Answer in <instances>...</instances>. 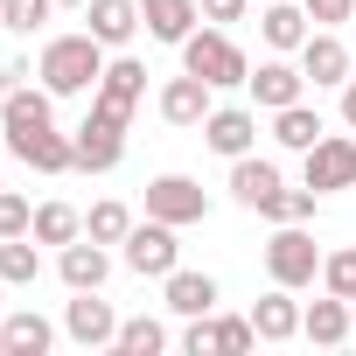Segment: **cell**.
<instances>
[{"instance_id": "cell-3", "label": "cell", "mask_w": 356, "mask_h": 356, "mask_svg": "<svg viewBox=\"0 0 356 356\" xmlns=\"http://www.w3.org/2000/svg\"><path fill=\"white\" fill-rule=\"evenodd\" d=\"M140 91H147V70H140L133 56H119V63H105V77H98V91H91V112L112 119V126H133Z\"/></svg>"}, {"instance_id": "cell-6", "label": "cell", "mask_w": 356, "mask_h": 356, "mask_svg": "<svg viewBox=\"0 0 356 356\" xmlns=\"http://www.w3.org/2000/svg\"><path fill=\"white\" fill-rule=\"evenodd\" d=\"M126 266H133L140 280H168V273H175V224H161V217L133 224V231H126Z\"/></svg>"}, {"instance_id": "cell-31", "label": "cell", "mask_w": 356, "mask_h": 356, "mask_svg": "<svg viewBox=\"0 0 356 356\" xmlns=\"http://www.w3.org/2000/svg\"><path fill=\"white\" fill-rule=\"evenodd\" d=\"M252 342H259V328H252V314H245V321H238V314H224V321H217V356H245Z\"/></svg>"}, {"instance_id": "cell-23", "label": "cell", "mask_w": 356, "mask_h": 356, "mask_svg": "<svg viewBox=\"0 0 356 356\" xmlns=\"http://www.w3.org/2000/svg\"><path fill=\"white\" fill-rule=\"evenodd\" d=\"M259 29H266V42H273V49H300V42H307V15H300V8H286V0H273Z\"/></svg>"}, {"instance_id": "cell-22", "label": "cell", "mask_w": 356, "mask_h": 356, "mask_svg": "<svg viewBox=\"0 0 356 356\" xmlns=\"http://www.w3.org/2000/svg\"><path fill=\"white\" fill-rule=\"evenodd\" d=\"M0 342H8V356H42L56 342V328L42 314H8V328H0Z\"/></svg>"}, {"instance_id": "cell-18", "label": "cell", "mask_w": 356, "mask_h": 356, "mask_svg": "<svg viewBox=\"0 0 356 356\" xmlns=\"http://www.w3.org/2000/svg\"><path fill=\"white\" fill-rule=\"evenodd\" d=\"M300 70H307L314 84H349V49H342L335 35H307V42H300Z\"/></svg>"}, {"instance_id": "cell-13", "label": "cell", "mask_w": 356, "mask_h": 356, "mask_svg": "<svg viewBox=\"0 0 356 356\" xmlns=\"http://www.w3.org/2000/svg\"><path fill=\"white\" fill-rule=\"evenodd\" d=\"M203 140H210L224 161H238V154H252V140H259V119H252L245 105H224V112H210V119H203Z\"/></svg>"}, {"instance_id": "cell-34", "label": "cell", "mask_w": 356, "mask_h": 356, "mask_svg": "<svg viewBox=\"0 0 356 356\" xmlns=\"http://www.w3.org/2000/svg\"><path fill=\"white\" fill-rule=\"evenodd\" d=\"M182 349H189V356H217V321L189 314V335H182Z\"/></svg>"}, {"instance_id": "cell-7", "label": "cell", "mask_w": 356, "mask_h": 356, "mask_svg": "<svg viewBox=\"0 0 356 356\" xmlns=\"http://www.w3.org/2000/svg\"><path fill=\"white\" fill-rule=\"evenodd\" d=\"M349 182H356V140L321 133V140L307 147V189L321 196V189H349Z\"/></svg>"}, {"instance_id": "cell-27", "label": "cell", "mask_w": 356, "mask_h": 356, "mask_svg": "<svg viewBox=\"0 0 356 356\" xmlns=\"http://www.w3.org/2000/svg\"><path fill=\"white\" fill-rule=\"evenodd\" d=\"M259 217H273V224H307V217H314V189H307V182H300V189H286V182H280V189H273V203H266Z\"/></svg>"}, {"instance_id": "cell-17", "label": "cell", "mask_w": 356, "mask_h": 356, "mask_svg": "<svg viewBox=\"0 0 356 356\" xmlns=\"http://www.w3.org/2000/svg\"><path fill=\"white\" fill-rule=\"evenodd\" d=\"M84 22H91V35H98L105 49H119V42H133L140 8H133V0H84Z\"/></svg>"}, {"instance_id": "cell-1", "label": "cell", "mask_w": 356, "mask_h": 356, "mask_svg": "<svg viewBox=\"0 0 356 356\" xmlns=\"http://www.w3.org/2000/svg\"><path fill=\"white\" fill-rule=\"evenodd\" d=\"M56 98H77V91H98V77H105V42L84 29V35H56L49 49H42V70H35Z\"/></svg>"}, {"instance_id": "cell-33", "label": "cell", "mask_w": 356, "mask_h": 356, "mask_svg": "<svg viewBox=\"0 0 356 356\" xmlns=\"http://www.w3.org/2000/svg\"><path fill=\"white\" fill-rule=\"evenodd\" d=\"M29 231H35V210H29L22 196L0 189V238H29Z\"/></svg>"}, {"instance_id": "cell-39", "label": "cell", "mask_w": 356, "mask_h": 356, "mask_svg": "<svg viewBox=\"0 0 356 356\" xmlns=\"http://www.w3.org/2000/svg\"><path fill=\"white\" fill-rule=\"evenodd\" d=\"M0 349H8V342H0Z\"/></svg>"}, {"instance_id": "cell-41", "label": "cell", "mask_w": 356, "mask_h": 356, "mask_svg": "<svg viewBox=\"0 0 356 356\" xmlns=\"http://www.w3.org/2000/svg\"><path fill=\"white\" fill-rule=\"evenodd\" d=\"M0 286H8V280H0Z\"/></svg>"}, {"instance_id": "cell-15", "label": "cell", "mask_w": 356, "mask_h": 356, "mask_svg": "<svg viewBox=\"0 0 356 356\" xmlns=\"http://www.w3.org/2000/svg\"><path fill=\"white\" fill-rule=\"evenodd\" d=\"M56 273H63V286L70 293H84V286H105V273H112V259H105V245L91 238V245H63V259H56Z\"/></svg>"}, {"instance_id": "cell-35", "label": "cell", "mask_w": 356, "mask_h": 356, "mask_svg": "<svg viewBox=\"0 0 356 356\" xmlns=\"http://www.w3.org/2000/svg\"><path fill=\"white\" fill-rule=\"evenodd\" d=\"M349 15H356V0H307V22H321V29H335Z\"/></svg>"}, {"instance_id": "cell-8", "label": "cell", "mask_w": 356, "mask_h": 356, "mask_svg": "<svg viewBox=\"0 0 356 356\" xmlns=\"http://www.w3.org/2000/svg\"><path fill=\"white\" fill-rule=\"evenodd\" d=\"M8 154H15V161H29V168H42V175H63V168H77V140H63L56 126L8 133Z\"/></svg>"}, {"instance_id": "cell-29", "label": "cell", "mask_w": 356, "mask_h": 356, "mask_svg": "<svg viewBox=\"0 0 356 356\" xmlns=\"http://www.w3.org/2000/svg\"><path fill=\"white\" fill-rule=\"evenodd\" d=\"M49 8H56V0H0V29H15V35H35V29L49 22Z\"/></svg>"}, {"instance_id": "cell-28", "label": "cell", "mask_w": 356, "mask_h": 356, "mask_svg": "<svg viewBox=\"0 0 356 356\" xmlns=\"http://www.w3.org/2000/svg\"><path fill=\"white\" fill-rule=\"evenodd\" d=\"M119 349H126V356H161V349H168V328L147 321V314H140V321H119Z\"/></svg>"}, {"instance_id": "cell-12", "label": "cell", "mask_w": 356, "mask_h": 356, "mask_svg": "<svg viewBox=\"0 0 356 356\" xmlns=\"http://www.w3.org/2000/svg\"><path fill=\"white\" fill-rule=\"evenodd\" d=\"M245 84H252V98H259L266 112H286V105H300V91H307V70H293V63H259Z\"/></svg>"}, {"instance_id": "cell-4", "label": "cell", "mask_w": 356, "mask_h": 356, "mask_svg": "<svg viewBox=\"0 0 356 356\" xmlns=\"http://www.w3.org/2000/svg\"><path fill=\"white\" fill-rule=\"evenodd\" d=\"M266 273L293 293V286H307L314 273H321V252H314V238L300 231V224H280V238L266 245Z\"/></svg>"}, {"instance_id": "cell-25", "label": "cell", "mask_w": 356, "mask_h": 356, "mask_svg": "<svg viewBox=\"0 0 356 356\" xmlns=\"http://www.w3.org/2000/svg\"><path fill=\"white\" fill-rule=\"evenodd\" d=\"M77 231H84V217H77L70 203H42V210H35V245H70Z\"/></svg>"}, {"instance_id": "cell-38", "label": "cell", "mask_w": 356, "mask_h": 356, "mask_svg": "<svg viewBox=\"0 0 356 356\" xmlns=\"http://www.w3.org/2000/svg\"><path fill=\"white\" fill-rule=\"evenodd\" d=\"M56 8H84V0H56Z\"/></svg>"}, {"instance_id": "cell-10", "label": "cell", "mask_w": 356, "mask_h": 356, "mask_svg": "<svg viewBox=\"0 0 356 356\" xmlns=\"http://www.w3.org/2000/svg\"><path fill=\"white\" fill-rule=\"evenodd\" d=\"M119 154H126V126H112V119H84L77 126V168H91V175H105V168H119Z\"/></svg>"}, {"instance_id": "cell-30", "label": "cell", "mask_w": 356, "mask_h": 356, "mask_svg": "<svg viewBox=\"0 0 356 356\" xmlns=\"http://www.w3.org/2000/svg\"><path fill=\"white\" fill-rule=\"evenodd\" d=\"M84 231H91L98 245H126V231H133V217H126V203H98V210L84 217Z\"/></svg>"}, {"instance_id": "cell-16", "label": "cell", "mask_w": 356, "mask_h": 356, "mask_svg": "<svg viewBox=\"0 0 356 356\" xmlns=\"http://www.w3.org/2000/svg\"><path fill=\"white\" fill-rule=\"evenodd\" d=\"M273 189H280V168H273V161H252V154L231 161V196H238L245 210H266Z\"/></svg>"}, {"instance_id": "cell-32", "label": "cell", "mask_w": 356, "mask_h": 356, "mask_svg": "<svg viewBox=\"0 0 356 356\" xmlns=\"http://www.w3.org/2000/svg\"><path fill=\"white\" fill-rule=\"evenodd\" d=\"M321 280H328V293L356 300V252H328V259H321Z\"/></svg>"}, {"instance_id": "cell-20", "label": "cell", "mask_w": 356, "mask_h": 356, "mask_svg": "<svg viewBox=\"0 0 356 356\" xmlns=\"http://www.w3.org/2000/svg\"><path fill=\"white\" fill-rule=\"evenodd\" d=\"M252 328H259V342H286V335H300V307L286 300V286L266 293V300L252 307Z\"/></svg>"}, {"instance_id": "cell-9", "label": "cell", "mask_w": 356, "mask_h": 356, "mask_svg": "<svg viewBox=\"0 0 356 356\" xmlns=\"http://www.w3.org/2000/svg\"><path fill=\"white\" fill-rule=\"evenodd\" d=\"M63 328H70V342H84V349H98V342H119V314L98 300V286H84V293L70 300Z\"/></svg>"}, {"instance_id": "cell-11", "label": "cell", "mask_w": 356, "mask_h": 356, "mask_svg": "<svg viewBox=\"0 0 356 356\" xmlns=\"http://www.w3.org/2000/svg\"><path fill=\"white\" fill-rule=\"evenodd\" d=\"M161 119H168V126H203V119H210V84H203L196 70L168 77V91H161Z\"/></svg>"}, {"instance_id": "cell-37", "label": "cell", "mask_w": 356, "mask_h": 356, "mask_svg": "<svg viewBox=\"0 0 356 356\" xmlns=\"http://www.w3.org/2000/svg\"><path fill=\"white\" fill-rule=\"evenodd\" d=\"M342 119L356 126V70H349V84H342Z\"/></svg>"}, {"instance_id": "cell-26", "label": "cell", "mask_w": 356, "mask_h": 356, "mask_svg": "<svg viewBox=\"0 0 356 356\" xmlns=\"http://www.w3.org/2000/svg\"><path fill=\"white\" fill-rule=\"evenodd\" d=\"M35 273H42V259H35L29 238H0V280H8V286H29Z\"/></svg>"}, {"instance_id": "cell-36", "label": "cell", "mask_w": 356, "mask_h": 356, "mask_svg": "<svg viewBox=\"0 0 356 356\" xmlns=\"http://www.w3.org/2000/svg\"><path fill=\"white\" fill-rule=\"evenodd\" d=\"M245 0H203V22H238Z\"/></svg>"}, {"instance_id": "cell-2", "label": "cell", "mask_w": 356, "mask_h": 356, "mask_svg": "<svg viewBox=\"0 0 356 356\" xmlns=\"http://www.w3.org/2000/svg\"><path fill=\"white\" fill-rule=\"evenodd\" d=\"M182 70H196L210 91H224V84H245V77H252L245 49H238L224 29H203V35H189V42H182Z\"/></svg>"}, {"instance_id": "cell-19", "label": "cell", "mask_w": 356, "mask_h": 356, "mask_svg": "<svg viewBox=\"0 0 356 356\" xmlns=\"http://www.w3.org/2000/svg\"><path fill=\"white\" fill-rule=\"evenodd\" d=\"M300 335H307V342H321V349H335V342L349 335V300H342V293L314 300V307L300 314Z\"/></svg>"}, {"instance_id": "cell-5", "label": "cell", "mask_w": 356, "mask_h": 356, "mask_svg": "<svg viewBox=\"0 0 356 356\" xmlns=\"http://www.w3.org/2000/svg\"><path fill=\"white\" fill-rule=\"evenodd\" d=\"M147 217H161V224H203L210 217V196L189 182V175H161V182H147Z\"/></svg>"}, {"instance_id": "cell-40", "label": "cell", "mask_w": 356, "mask_h": 356, "mask_svg": "<svg viewBox=\"0 0 356 356\" xmlns=\"http://www.w3.org/2000/svg\"><path fill=\"white\" fill-rule=\"evenodd\" d=\"M266 8H273V0H266Z\"/></svg>"}, {"instance_id": "cell-24", "label": "cell", "mask_w": 356, "mask_h": 356, "mask_svg": "<svg viewBox=\"0 0 356 356\" xmlns=\"http://www.w3.org/2000/svg\"><path fill=\"white\" fill-rule=\"evenodd\" d=\"M273 119H280V126H273V140H280V147H300V154H307V147L321 140V119H314L307 105H286V112H273Z\"/></svg>"}, {"instance_id": "cell-21", "label": "cell", "mask_w": 356, "mask_h": 356, "mask_svg": "<svg viewBox=\"0 0 356 356\" xmlns=\"http://www.w3.org/2000/svg\"><path fill=\"white\" fill-rule=\"evenodd\" d=\"M168 307L175 314H210L217 307V280L210 273H168Z\"/></svg>"}, {"instance_id": "cell-14", "label": "cell", "mask_w": 356, "mask_h": 356, "mask_svg": "<svg viewBox=\"0 0 356 356\" xmlns=\"http://www.w3.org/2000/svg\"><path fill=\"white\" fill-rule=\"evenodd\" d=\"M196 0H140V22H147V35L154 42H189L196 35Z\"/></svg>"}]
</instances>
